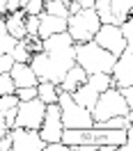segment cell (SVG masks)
Segmentation results:
<instances>
[{
  "label": "cell",
  "instance_id": "obj_1",
  "mask_svg": "<svg viewBox=\"0 0 133 151\" xmlns=\"http://www.w3.org/2000/svg\"><path fill=\"white\" fill-rule=\"evenodd\" d=\"M74 62H76L74 46H69V48H60V50H37V53H32L28 64L32 66L37 80H51V83L60 85L66 69Z\"/></svg>",
  "mask_w": 133,
  "mask_h": 151
},
{
  "label": "cell",
  "instance_id": "obj_2",
  "mask_svg": "<svg viewBox=\"0 0 133 151\" xmlns=\"http://www.w3.org/2000/svg\"><path fill=\"white\" fill-rule=\"evenodd\" d=\"M74 57H76V64L83 66V71L87 76L90 73H110L115 60H117L113 53L101 48L96 41L74 44Z\"/></svg>",
  "mask_w": 133,
  "mask_h": 151
},
{
  "label": "cell",
  "instance_id": "obj_3",
  "mask_svg": "<svg viewBox=\"0 0 133 151\" xmlns=\"http://www.w3.org/2000/svg\"><path fill=\"white\" fill-rule=\"evenodd\" d=\"M101 21L92 7H80L76 14L66 16V32L74 44H85L94 39V32L99 30Z\"/></svg>",
  "mask_w": 133,
  "mask_h": 151
},
{
  "label": "cell",
  "instance_id": "obj_4",
  "mask_svg": "<svg viewBox=\"0 0 133 151\" xmlns=\"http://www.w3.org/2000/svg\"><path fill=\"white\" fill-rule=\"evenodd\" d=\"M90 112H92V119H94V122H103L108 117H133V110L126 105V101H124V96L119 94L117 87L103 89Z\"/></svg>",
  "mask_w": 133,
  "mask_h": 151
},
{
  "label": "cell",
  "instance_id": "obj_5",
  "mask_svg": "<svg viewBox=\"0 0 133 151\" xmlns=\"http://www.w3.org/2000/svg\"><path fill=\"white\" fill-rule=\"evenodd\" d=\"M57 108H60V119H62L64 128H90V126H94L92 112L83 105H78L69 92H60Z\"/></svg>",
  "mask_w": 133,
  "mask_h": 151
},
{
  "label": "cell",
  "instance_id": "obj_6",
  "mask_svg": "<svg viewBox=\"0 0 133 151\" xmlns=\"http://www.w3.org/2000/svg\"><path fill=\"white\" fill-rule=\"evenodd\" d=\"M108 87H113L110 73H90L85 78V83L78 85L76 89L71 92V99H74L78 105L92 110L94 103H96V99H99V94H101L103 89H108Z\"/></svg>",
  "mask_w": 133,
  "mask_h": 151
},
{
  "label": "cell",
  "instance_id": "obj_7",
  "mask_svg": "<svg viewBox=\"0 0 133 151\" xmlns=\"http://www.w3.org/2000/svg\"><path fill=\"white\" fill-rule=\"evenodd\" d=\"M44 110H46V103L39 101L37 96L30 99V101H19L16 105V119H14V126H23V128H39L41 126V119H44Z\"/></svg>",
  "mask_w": 133,
  "mask_h": 151
},
{
  "label": "cell",
  "instance_id": "obj_8",
  "mask_svg": "<svg viewBox=\"0 0 133 151\" xmlns=\"http://www.w3.org/2000/svg\"><path fill=\"white\" fill-rule=\"evenodd\" d=\"M101 48H106L108 53H113L115 57L122 53L124 48L129 46V41L122 37V32H119V25H115V23H101L99 30L94 32V39Z\"/></svg>",
  "mask_w": 133,
  "mask_h": 151
},
{
  "label": "cell",
  "instance_id": "obj_9",
  "mask_svg": "<svg viewBox=\"0 0 133 151\" xmlns=\"http://www.w3.org/2000/svg\"><path fill=\"white\" fill-rule=\"evenodd\" d=\"M110 78H113V87L133 85V46L131 44L117 55L113 69H110Z\"/></svg>",
  "mask_w": 133,
  "mask_h": 151
},
{
  "label": "cell",
  "instance_id": "obj_10",
  "mask_svg": "<svg viewBox=\"0 0 133 151\" xmlns=\"http://www.w3.org/2000/svg\"><path fill=\"white\" fill-rule=\"evenodd\" d=\"M12 131V151H44L46 142L41 140L37 128H23L14 126Z\"/></svg>",
  "mask_w": 133,
  "mask_h": 151
},
{
  "label": "cell",
  "instance_id": "obj_11",
  "mask_svg": "<svg viewBox=\"0 0 133 151\" xmlns=\"http://www.w3.org/2000/svg\"><path fill=\"white\" fill-rule=\"evenodd\" d=\"M41 140L44 142H57L62 140V119H60V108L57 103H46V110H44V119H41V126L37 128Z\"/></svg>",
  "mask_w": 133,
  "mask_h": 151
},
{
  "label": "cell",
  "instance_id": "obj_12",
  "mask_svg": "<svg viewBox=\"0 0 133 151\" xmlns=\"http://www.w3.org/2000/svg\"><path fill=\"white\" fill-rule=\"evenodd\" d=\"M9 76L14 80V87H35L39 83L35 71H32V66L28 62H14L9 66Z\"/></svg>",
  "mask_w": 133,
  "mask_h": 151
},
{
  "label": "cell",
  "instance_id": "obj_13",
  "mask_svg": "<svg viewBox=\"0 0 133 151\" xmlns=\"http://www.w3.org/2000/svg\"><path fill=\"white\" fill-rule=\"evenodd\" d=\"M37 16H39V30H37L39 39L51 37V35H55V32L66 30V19H62V16H53V14H46V12H41Z\"/></svg>",
  "mask_w": 133,
  "mask_h": 151
},
{
  "label": "cell",
  "instance_id": "obj_14",
  "mask_svg": "<svg viewBox=\"0 0 133 151\" xmlns=\"http://www.w3.org/2000/svg\"><path fill=\"white\" fill-rule=\"evenodd\" d=\"M85 78H87V73L83 71V66L74 62V64L66 69L64 78L60 80V85H57V87H60V92H69V94H71L78 85H83V83H85Z\"/></svg>",
  "mask_w": 133,
  "mask_h": 151
},
{
  "label": "cell",
  "instance_id": "obj_15",
  "mask_svg": "<svg viewBox=\"0 0 133 151\" xmlns=\"http://www.w3.org/2000/svg\"><path fill=\"white\" fill-rule=\"evenodd\" d=\"M2 19H5V28H7V32H9L12 37L14 39H25V25H23L25 12L23 9L9 12V14H5Z\"/></svg>",
  "mask_w": 133,
  "mask_h": 151
},
{
  "label": "cell",
  "instance_id": "obj_16",
  "mask_svg": "<svg viewBox=\"0 0 133 151\" xmlns=\"http://www.w3.org/2000/svg\"><path fill=\"white\" fill-rule=\"evenodd\" d=\"M57 96H60V87L51 80H39L37 83V99L44 103H57Z\"/></svg>",
  "mask_w": 133,
  "mask_h": 151
},
{
  "label": "cell",
  "instance_id": "obj_17",
  "mask_svg": "<svg viewBox=\"0 0 133 151\" xmlns=\"http://www.w3.org/2000/svg\"><path fill=\"white\" fill-rule=\"evenodd\" d=\"M110 9H113V23L119 25L124 19H129L133 12V0H110Z\"/></svg>",
  "mask_w": 133,
  "mask_h": 151
},
{
  "label": "cell",
  "instance_id": "obj_18",
  "mask_svg": "<svg viewBox=\"0 0 133 151\" xmlns=\"http://www.w3.org/2000/svg\"><path fill=\"white\" fill-rule=\"evenodd\" d=\"M9 55L14 62H30V57H32V53H30L28 44H25V39H19L16 44H14V48L9 50Z\"/></svg>",
  "mask_w": 133,
  "mask_h": 151
},
{
  "label": "cell",
  "instance_id": "obj_19",
  "mask_svg": "<svg viewBox=\"0 0 133 151\" xmlns=\"http://www.w3.org/2000/svg\"><path fill=\"white\" fill-rule=\"evenodd\" d=\"M92 9L96 12V16L101 23H113V9H110V0H94Z\"/></svg>",
  "mask_w": 133,
  "mask_h": 151
},
{
  "label": "cell",
  "instance_id": "obj_20",
  "mask_svg": "<svg viewBox=\"0 0 133 151\" xmlns=\"http://www.w3.org/2000/svg\"><path fill=\"white\" fill-rule=\"evenodd\" d=\"M16 41H19V39H14L9 32H7V28H5V19L0 16V53H9Z\"/></svg>",
  "mask_w": 133,
  "mask_h": 151
},
{
  "label": "cell",
  "instance_id": "obj_21",
  "mask_svg": "<svg viewBox=\"0 0 133 151\" xmlns=\"http://www.w3.org/2000/svg\"><path fill=\"white\" fill-rule=\"evenodd\" d=\"M44 12H46V14H53V16H62V19L69 16L66 2H60V0H44Z\"/></svg>",
  "mask_w": 133,
  "mask_h": 151
},
{
  "label": "cell",
  "instance_id": "obj_22",
  "mask_svg": "<svg viewBox=\"0 0 133 151\" xmlns=\"http://www.w3.org/2000/svg\"><path fill=\"white\" fill-rule=\"evenodd\" d=\"M19 105V99H16V94L12 92V94H2L0 96V112L5 114L9 108H16Z\"/></svg>",
  "mask_w": 133,
  "mask_h": 151
},
{
  "label": "cell",
  "instance_id": "obj_23",
  "mask_svg": "<svg viewBox=\"0 0 133 151\" xmlns=\"http://www.w3.org/2000/svg\"><path fill=\"white\" fill-rule=\"evenodd\" d=\"M16 87H14V80H12V76L9 71L7 73H0V96L2 94H12Z\"/></svg>",
  "mask_w": 133,
  "mask_h": 151
},
{
  "label": "cell",
  "instance_id": "obj_24",
  "mask_svg": "<svg viewBox=\"0 0 133 151\" xmlns=\"http://www.w3.org/2000/svg\"><path fill=\"white\" fill-rule=\"evenodd\" d=\"M14 94H16L19 101H30V99L37 96V85H35V87H16Z\"/></svg>",
  "mask_w": 133,
  "mask_h": 151
},
{
  "label": "cell",
  "instance_id": "obj_25",
  "mask_svg": "<svg viewBox=\"0 0 133 151\" xmlns=\"http://www.w3.org/2000/svg\"><path fill=\"white\" fill-rule=\"evenodd\" d=\"M119 32H122V37L131 44L133 41V21H131V16L129 19H124L122 23H119Z\"/></svg>",
  "mask_w": 133,
  "mask_h": 151
},
{
  "label": "cell",
  "instance_id": "obj_26",
  "mask_svg": "<svg viewBox=\"0 0 133 151\" xmlns=\"http://www.w3.org/2000/svg\"><path fill=\"white\" fill-rule=\"evenodd\" d=\"M21 9L25 12V14H41L44 12V0H28Z\"/></svg>",
  "mask_w": 133,
  "mask_h": 151
},
{
  "label": "cell",
  "instance_id": "obj_27",
  "mask_svg": "<svg viewBox=\"0 0 133 151\" xmlns=\"http://www.w3.org/2000/svg\"><path fill=\"white\" fill-rule=\"evenodd\" d=\"M12 64H14V60L9 53H0V73H7Z\"/></svg>",
  "mask_w": 133,
  "mask_h": 151
},
{
  "label": "cell",
  "instance_id": "obj_28",
  "mask_svg": "<svg viewBox=\"0 0 133 151\" xmlns=\"http://www.w3.org/2000/svg\"><path fill=\"white\" fill-rule=\"evenodd\" d=\"M119 89V94L124 96V101H126V105L133 110V85H129V87H117Z\"/></svg>",
  "mask_w": 133,
  "mask_h": 151
},
{
  "label": "cell",
  "instance_id": "obj_29",
  "mask_svg": "<svg viewBox=\"0 0 133 151\" xmlns=\"http://www.w3.org/2000/svg\"><path fill=\"white\" fill-rule=\"evenodd\" d=\"M0 151H12V131H7L0 137Z\"/></svg>",
  "mask_w": 133,
  "mask_h": 151
},
{
  "label": "cell",
  "instance_id": "obj_30",
  "mask_svg": "<svg viewBox=\"0 0 133 151\" xmlns=\"http://www.w3.org/2000/svg\"><path fill=\"white\" fill-rule=\"evenodd\" d=\"M5 2H7V14H9V12L21 9V2H19V0H5Z\"/></svg>",
  "mask_w": 133,
  "mask_h": 151
},
{
  "label": "cell",
  "instance_id": "obj_31",
  "mask_svg": "<svg viewBox=\"0 0 133 151\" xmlns=\"http://www.w3.org/2000/svg\"><path fill=\"white\" fill-rule=\"evenodd\" d=\"M5 14H7V2L0 0V16H5Z\"/></svg>",
  "mask_w": 133,
  "mask_h": 151
},
{
  "label": "cell",
  "instance_id": "obj_32",
  "mask_svg": "<svg viewBox=\"0 0 133 151\" xmlns=\"http://www.w3.org/2000/svg\"><path fill=\"white\" fill-rule=\"evenodd\" d=\"M80 2V7H92L94 5V0H78Z\"/></svg>",
  "mask_w": 133,
  "mask_h": 151
},
{
  "label": "cell",
  "instance_id": "obj_33",
  "mask_svg": "<svg viewBox=\"0 0 133 151\" xmlns=\"http://www.w3.org/2000/svg\"><path fill=\"white\" fill-rule=\"evenodd\" d=\"M9 131V128H7V126H5V124H0V137H2V135H5V133Z\"/></svg>",
  "mask_w": 133,
  "mask_h": 151
},
{
  "label": "cell",
  "instance_id": "obj_34",
  "mask_svg": "<svg viewBox=\"0 0 133 151\" xmlns=\"http://www.w3.org/2000/svg\"><path fill=\"white\" fill-rule=\"evenodd\" d=\"M0 124H5V117H2V112H0Z\"/></svg>",
  "mask_w": 133,
  "mask_h": 151
}]
</instances>
